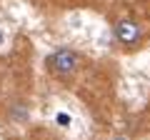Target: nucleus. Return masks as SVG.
I'll use <instances>...</instances> for the list:
<instances>
[{
    "label": "nucleus",
    "instance_id": "4",
    "mask_svg": "<svg viewBox=\"0 0 150 140\" xmlns=\"http://www.w3.org/2000/svg\"><path fill=\"white\" fill-rule=\"evenodd\" d=\"M8 43V35H5V30H3V28H0V48H3V45Z\"/></svg>",
    "mask_w": 150,
    "mask_h": 140
},
{
    "label": "nucleus",
    "instance_id": "5",
    "mask_svg": "<svg viewBox=\"0 0 150 140\" xmlns=\"http://www.w3.org/2000/svg\"><path fill=\"white\" fill-rule=\"evenodd\" d=\"M112 140H128V138H112Z\"/></svg>",
    "mask_w": 150,
    "mask_h": 140
},
{
    "label": "nucleus",
    "instance_id": "1",
    "mask_svg": "<svg viewBox=\"0 0 150 140\" xmlns=\"http://www.w3.org/2000/svg\"><path fill=\"white\" fill-rule=\"evenodd\" d=\"M80 68V55L70 48H58L48 55V70L55 78H70Z\"/></svg>",
    "mask_w": 150,
    "mask_h": 140
},
{
    "label": "nucleus",
    "instance_id": "6",
    "mask_svg": "<svg viewBox=\"0 0 150 140\" xmlns=\"http://www.w3.org/2000/svg\"><path fill=\"white\" fill-rule=\"evenodd\" d=\"M10 140H20V138H10Z\"/></svg>",
    "mask_w": 150,
    "mask_h": 140
},
{
    "label": "nucleus",
    "instance_id": "3",
    "mask_svg": "<svg viewBox=\"0 0 150 140\" xmlns=\"http://www.w3.org/2000/svg\"><path fill=\"white\" fill-rule=\"evenodd\" d=\"M58 123H63V128H68V123H70V115H65V113H58Z\"/></svg>",
    "mask_w": 150,
    "mask_h": 140
},
{
    "label": "nucleus",
    "instance_id": "2",
    "mask_svg": "<svg viewBox=\"0 0 150 140\" xmlns=\"http://www.w3.org/2000/svg\"><path fill=\"white\" fill-rule=\"evenodd\" d=\"M112 33H115V38H118L123 45H135V43L140 40V35H143L140 25H138L135 20H128V18H123V20L115 23Z\"/></svg>",
    "mask_w": 150,
    "mask_h": 140
}]
</instances>
